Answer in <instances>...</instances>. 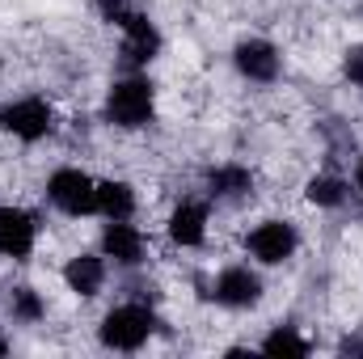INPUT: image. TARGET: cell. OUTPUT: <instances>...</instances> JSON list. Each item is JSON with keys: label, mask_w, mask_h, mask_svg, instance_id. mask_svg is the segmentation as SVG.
Returning <instances> with one entry per match:
<instances>
[{"label": "cell", "mask_w": 363, "mask_h": 359, "mask_svg": "<svg viewBox=\"0 0 363 359\" xmlns=\"http://www.w3.org/2000/svg\"><path fill=\"white\" fill-rule=\"evenodd\" d=\"M152 110H157V93H152V81L148 77H123L114 81L110 93H106V118L114 127H148L152 123Z\"/></svg>", "instance_id": "obj_1"}, {"label": "cell", "mask_w": 363, "mask_h": 359, "mask_svg": "<svg viewBox=\"0 0 363 359\" xmlns=\"http://www.w3.org/2000/svg\"><path fill=\"white\" fill-rule=\"evenodd\" d=\"M152 330H157V317H152V309H144V304H118V309H110V313L101 317V343L114 347V351H135V347H144V343L152 338Z\"/></svg>", "instance_id": "obj_2"}, {"label": "cell", "mask_w": 363, "mask_h": 359, "mask_svg": "<svg viewBox=\"0 0 363 359\" xmlns=\"http://www.w3.org/2000/svg\"><path fill=\"white\" fill-rule=\"evenodd\" d=\"M47 194L68 216H89V211H97V182L89 174H81V170H55L51 182H47Z\"/></svg>", "instance_id": "obj_3"}, {"label": "cell", "mask_w": 363, "mask_h": 359, "mask_svg": "<svg viewBox=\"0 0 363 359\" xmlns=\"http://www.w3.org/2000/svg\"><path fill=\"white\" fill-rule=\"evenodd\" d=\"M296 245H300V237H296V228H291L287 220H267V224H258V228L245 237V250H250L258 263H267V267L287 263V258L296 254Z\"/></svg>", "instance_id": "obj_4"}, {"label": "cell", "mask_w": 363, "mask_h": 359, "mask_svg": "<svg viewBox=\"0 0 363 359\" xmlns=\"http://www.w3.org/2000/svg\"><path fill=\"white\" fill-rule=\"evenodd\" d=\"M0 127L17 140H43L51 131V106L43 97H17L0 110Z\"/></svg>", "instance_id": "obj_5"}, {"label": "cell", "mask_w": 363, "mask_h": 359, "mask_svg": "<svg viewBox=\"0 0 363 359\" xmlns=\"http://www.w3.org/2000/svg\"><path fill=\"white\" fill-rule=\"evenodd\" d=\"M118 30H123V60H127L131 68L148 64V60L161 51V34H157V26H152L144 13L131 9V13L118 21Z\"/></svg>", "instance_id": "obj_6"}, {"label": "cell", "mask_w": 363, "mask_h": 359, "mask_svg": "<svg viewBox=\"0 0 363 359\" xmlns=\"http://www.w3.org/2000/svg\"><path fill=\"white\" fill-rule=\"evenodd\" d=\"M34 237H38V224L26 207H0V254L4 258H30L34 250Z\"/></svg>", "instance_id": "obj_7"}, {"label": "cell", "mask_w": 363, "mask_h": 359, "mask_svg": "<svg viewBox=\"0 0 363 359\" xmlns=\"http://www.w3.org/2000/svg\"><path fill=\"white\" fill-rule=\"evenodd\" d=\"M216 300L228 309H250L262 300V279L250 267H224L216 279Z\"/></svg>", "instance_id": "obj_8"}, {"label": "cell", "mask_w": 363, "mask_h": 359, "mask_svg": "<svg viewBox=\"0 0 363 359\" xmlns=\"http://www.w3.org/2000/svg\"><path fill=\"white\" fill-rule=\"evenodd\" d=\"M101 250L118 267H135V263H144V233L131 220H110L101 233Z\"/></svg>", "instance_id": "obj_9"}, {"label": "cell", "mask_w": 363, "mask_h": 359, "mask_svg": "<svg viewBox=\"0 0 363 359\" xmlns=\"http://www.w3.org/2000/svg\"><path fill=\"white\" fill-rule=\"evenodd\" d=\"M237 68H241V77H250V81H274L279 77V51H274L267 38H245L241 47H237Z\"/></svg>", "instance_id": "obj_10"}, {"label": "cell", "mask_w": 363, "mask_h": 359, "mask_svg": "<svg viewBox=\"0 0 363 359\" xmlns=\"http://www.w3.org/2000/svg\"><path fill=\"white\" fill-rule=\"evenodd\" d=\"M169 237L178 245H186V250L203 245V237H207V207L194 203V199H182L174 207V216H169Z\"/></svg>", "instance_id": "obj_11"}, {"label": "cell", "mask_w": 363, "mask_h": 359, "mask_svg": "<svg viewBox=\"0 0 363 359\" xmlns=\"http://www.w3.org/2000/svg\"><path fill=\"white\" fill-rule=\"evenodd\" d=\"M64 283H68L77 296H97L101 283H106V267H101V258H97V254H81V258H72V263L64 267Z\"/></svg>", "instance_id": "obj_12"}, {"label": "cell", "mask_w": 363, "mask_h": 359, "mask_svg": "<svg viewBox=\"0 0 363 359\" xmlns=\"http://www.w3.org/2000/svg\"><path fill=\"white\" fill-rule=\"evenodd\" d=\"M97 211L106 220H131L135 211V194L127 182H97Z\"/></svg>", "instance_id": "obj_13"}, {"label": "cell", "mask_w": 363, "mask_h": 359, "mask_svg": "<svg viewBox=\"0 0 363 359\" xmlns=\"http://www.w3.org/2000/svg\"><path fill=\"white\" fill-rule=\"evenodd\" d=\"M207 190H211L216 199H245V194L254 190V178H250V170H241V165H220V170L207 174Z\"/></svg>", "instance_id": "obj_14"}, {"label": "cell", "mask_w": 363, "mask_h": 359, "mask_svg": "<svg viewBox=\"0 0 363 359\" xmlns=\"http://www.w3.org/2000/svg\"><path fill=\"white\" fill-rule=\"evenodd\" d=\"M308 203H317V207H342L347 203V182L334 178V174L313 178L308 182Z\"/></svg>", "instance_id": "obj_15"}, {"label": "cell", "mask_w": 363, "mask_h": 359, "mask_svg": "<svg viewBox=\"0 0 363 359\" xmlns=\"http://www.w3.org/2000/svg\"><path fill=\"white\" fill-rule=\"evenodd\" d=\"M262 351H267V355H287V359H304V355H308V343H304V338H300V334H296V330H287V326H283V330H274L271 338H267V343H262Z\"/></svg>", "instance_id": "obj_16"}, {"label": "cell", "mask_w": 363, "mask_h": 359, "mask_svg": "<svg viewBox=\"0 0 363 359\" xmlns=\"http://www.w3.org/2000/svg\"><path fill=\"white\" fill-rule=\"evenodd\" d=\"M9 304H13V317H17V321H38V317H43V300H38L34 287H13Z\"/></svg>", "instance_id": "obj_17"}, {"label": "cell", "mask_w": 363, "mask_h": 359, "mask_svg": "<svg viewBox=\"0 0 363 359\" xmlns=\"http://www.w3.org/2000/svg\"><path fill=\"white\" fill-rule=\"evenodd\" d=\"M93 4H97V13H101L106 21H114V26L131 13V0H93Z\"/></svg>", "instance_id": "obj_18"}, {"label": "cell", "mask_w": 363, "mask_h": 359, "mask_svg": "<svg viewBox=\"0 0 363 359\" xmlns=\"http://www.w3.org/2000/svg\"><path fill=\"white\" fill-rule=\"evenodd\" d=\"M342 68H347V77L363 89V47H351V51H347V64H342Z\"/></svg>", "instance_id": "obj_19"}, {"label": "cell", "mask_w": 363, "mask_h": 359, "mask_svg": "<svg viewBox=\"0 0 363 359\" xmlns=\"http://www.w3.org/2000/svg\"><path fill=\"white\" fill-rule=\"evenodd\" d=\"M355 182H359V190H363V157H359V170H355Z\"/></svg>", "instance_id": "obj_20"}, {"label": "cell", "mask_w": 363, "mask_h": 359, "mask_svg": "<svg viewBox=\"0 0 363 359\" xmlns=\"http://www.w3.org/2000/svg\"><path fill=\"white\" fill-rule=\"evenodd\" d=\"M4 351H9V343H4V338H0V355H4Z\"/></svg>", "instance_id": "obj_21"}]
</instances>
